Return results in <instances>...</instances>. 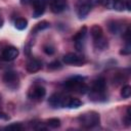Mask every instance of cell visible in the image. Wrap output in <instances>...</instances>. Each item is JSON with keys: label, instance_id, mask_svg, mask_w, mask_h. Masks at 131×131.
<instances>
[{"label": "cell", "instance_id": "cell-6", "mask_svg": "<svg viewBox=\"0 0 131 131\" xmlns=\"http://www.w3.org/2000/svg\"><path fill=\"white\" fill-rule=\"evenodd\" d=\"M87 34V28L84 26L82 27L73 37V40L75 42V46L79 51H82L84 48V42H85V37Z\"/></svg>", "mask_w": 131, "mask_h": 131}, {"label": "cell", "instance_id": "cell-2", "mask_svg": "<svg viewBox=\"0 0 131 131\" xmlns=\"http://www.w3.org/2000/svg\"><path fill=\"white\" fill-rule=\"evenodd\" d=\"M82 80L83 79H81L79 77H74V78L66 81L63 83V86H64V88H67L70 91H75L77 93L84 94V93H86L88 91L89 88Z\"/></svg>", "mask_w": 131, "mask_h": 131}, {"label": "cell", "instance_id": "cell-20", "mask_svg": "<svg viewBox=\"0 0 131 131\" xmlns=\"http://www.w3.org/2000/svg\"><path fill=\"white\" fill-rule=\"evenodd\" d=\"M47 126L52 128V129H56L60 126V120L58 118H51L49 120H47Z\"/></svg>", "mask_w": 131, "mask_h": 131}, {"label": "cell", "instance_id": "cell-7", "mask_svg": "<svg viewBox=\"0 0 131 131\" xmlns=\"http://www.w3.org/2000/svg\"><path fill=\"white\" fill-rule=\"evenodd\" d=\"M62 61L66 64H73V66H81L85 62V60L82 56H79L78 54L73 53V52H70V53H67L66 55H63Z\"/></svg>", "mask_w": 131, "mask_h": 131}, {"label": "cell", "instance_id": "cell-21", "mask_svg": "<svg viewBox=\"0 0 131 131\" xmlns=\"http://www.w3.org/2000/svg\"><path fill=\"white\" fill-rule=\"evenodd\" d=\"M5 130H9V131H21L24 130V126L20 123H12L9 124L5 127Z\"/></svg>", "mask_w": 131, "mask_h": 131}, {"label": "cell", "instance_id": "cell-8", "mask_svg": "<svg viewBox=\"0 0 131 131\" xmlns=\"http://www.w3.org/2000/svg\"><path fill=\"white\" fill-rule=\"evenodd\" d=\"M19 54V51L16 47L14 46H8L6 47L3 51H2V54H1V57L3 60L5 61H11V60H14Z\"/></svg>", "mask_w": 131, "mask_h": 131}, {"label": "cell", "instance_id": "cell-18", "mask_svg": "<svg viewBox=\"0 0 131 131\" xmlns=\"http://www.w3.org/2000/svg\"><path fill=\"white\" fill-rule=\"evenodd\" d=\"M81 105H82V101L80 99L74 98V97H70L68 100V103H67V107H70V108H77Z\"/></svg>", "mask_w": 131, "mask_h": 131}, {"label": "cell", "instance_id": "cell-23", "mask_svg": "<svg viewBox=\"0 0 131 131\" xmlns=\"http://www.w3.org/2000/svg\"><path fill=\"white\" fill-rule=\"evenodd\" d=\"M43 51H44V53H46L47 55H52V54H54L55 49H54V47L51 46V45H44V46H43Z\"/></svg>", "mask_w": 131, "mask_h": 131}, {"label": "cell", "instance_id": "cell-26", "mask_svg": "<svg viewBox=\"0 0 131 131\" xmlns=\"http://www.w3.org/2000/svg\"><path fill=\"white\" fill-rule=\"evenodd\" d=\"M125 39H126V42H127V44H129V42H130V29L128 28L127 30H126V32H125Z\"/></svg>", "mask_w": 131, "mask_h": 131}, {"label": "cell", "instance_id": "cell-28", "mask_svg": "<svg viewBox=\"0 0 131 131\" xmlns=\"http://www.w3.org/2000/svg\"><path fill=\"white\" fill-rule=\"evenodd\" d=\"M0 119H2V120H8V119H9V117H8L6 114H4V113L0 112Z\"/></svg>", "mask_w": 131, "mask_h": 131}, {"label": "cell", "instance_id": "cell-12", "mask_svg": "<svg viewBox=\"0 0 131 131\" xmlns=\"http://www.w3.org/2000/svg\"><path fill=\"white\" fill-rule=\"evenodd\" d=\"M42 69V62L39 60V59H36V58H32L30 59L27 64H26V70L28 73H31V74H34V73H37L39 72L40 70Z\"/></svg>", "mask_w": 131, "mask_h": 131}, {"label": "cell", "instance_id": "cell-1", "mask_svg": "<svg viewBox=\"0 0 131 131\" xmlns=\"http://www.w3.org/2000/svg\"><path fill=\"white\" fill-rule=\"evenodd\" d=\"M78 121L83 128L90 129L99 124L100 116L96 112H87V113L81 114L78 118Z\"/></svg>", "mask_w": 131, "mask_h": 131}, {"label": "cell", "instance_id": "cell-24", "mask_svg": "<svg viewBox=\"0 0 131 131\" xmlns=\"http://www.w3.org/2000/svg\"><path fill=\"white\" fill-rule=\"evenodd\" d=\"M124 122L127 126H129L131 124V113H130V106H128L127 108V113H126V116L124 118Z\"/></svg>", "mask_w": 131, "mask_h": 131}, {"label": "cell", "instance_id": "cell-4", "mask_svg": "<svg viewBox=\"0 0 131 131\" xmlns=\"http://www.w3.org/2000/svg\"><path fill=\"white\" fill-rule=\"evenodd\" d=\"M69 98H70V96H64V95H62L60 93H54V94H52L49 97L48 103L52 107H54V108H57V107H66Z\"/></svg>", "mask_w": 131, "mask_h": 131}, {"label": "cell", "instance_id": "cell-17", "mask_svg": "<svg viewBox=\"0 0 131 131\" xmlns=\"http://www.w3.org/2000/svg\"><path fill=\"white\" fill-rule=\"evenodd\" d=\"M107 27H108V30H110V32L112 34H119L121 32V29H122L121 28V25L118 21H116V20L110 21L108 25H107Z\"/></svg>", "mask_w": 131, "mask_h": 131}, {"label": "cell", "instance_id": "cell-22", "mask_svg": "<svg viewBox=\"0 0 131 131\" xmlns=\"http://www.w3.org/2000/svg\"><path fill=\"white\" fill-rule=\"evenodd\" d=\"M131 95V87L129 85H125L121 90V96L123 98H129Z\"/></svg>", "mask_w": 131, "mask_h": 131}, {"label": "cell", "instance_id": "cell-19", "mask_svg": "<svg viewBox=\"0 0 131 131\" xmlns=\"http://www.w3.org/2000/svg\"><path fill=\"white\" fill-rule=\"evenodd\" d=\"M14 27L19 30V31H23L25 30L27 27H28V20L26 18H17L14 23Z\"/></svg>", "mask_w": 131, "mask_h": 131}, {"label": "cell", "instance_id": "cell-27", "mask_svg": "<svg viewBox=\"0 0 131 131\" xmlns=\"http://www.w3.org/2000/svg\"><path fill=\"white\" fill-rule=\"evenodd\" d=\"M35 1H36V0H20L21 4H25V5H28V4L33 5V4L35 3Z\"/></svg>", "mask_w": 131, "mask_h": 131}, {"label": "cell", "instance_id": "cell-13", "mask_svg": "<svg viewBox=\"0 0 131 131\" xmlns=\"http://www.w3.org/2000/svg\"><path fill=\"white\" fill-rule=\"evenodd\" d=\"M90 34L92 36V39L93 40H96V39H99L103 36V31H102V28L98 25H94L91 27L90 29Z\"/></svg>", "mask_w": 131, "mask_h": 131}, {"label": "cell", "instance_id": "cell-14", "mask_svg": "<svg viewBox=\"0 0 131 131\" xmlns=\"http://www.w3.org/2000/svg\"><path fill=\"white\" fill-rule=\"evenodd\" d=\"M94 41V47L96 49H99V50H104L107 48V45H108V42H107V39L102 36L101 38L99 39H96V40H93Z\"/></svg>", "mask_w": 131, "mask_h": 131}, {"label": "cell", "instance_id": "cell-25", "mask_svg": "<svg viewBox=\"0 0 131 131\" xmlns=\"http://www.w3.org/2000/svg\"><path fill=\"white\" fill-rule=\"evenodd\" d=\"M48 68H49L50 70H56V69H60V63H59V61L54 60V61H52V62H50V63L48 64Z\"/></svg>", "mask_w": 131, "mask_h": 131}, {"label": "cell", "instance_id": "cell-29", "mask_svg": "<svg viewBox=\"0 0 131 131\" xmlns=\"http://www.w3.org/2000/svg\"><path fill=\"white\" fill-rule=\"evenodd\" d=\"M2 25H3V18L0 16V28L2 27Z\"/></svg>", "mask_w": 131, "mask_h": 131}, {"label": "cell", "instance_id": "cell-5", "mask_svg": "<svg viewBox=\"0 0 131 131\" xmlns=\"http://www.w3.org/2000/svg\"><path fill=\"white\" fill-rule=\"evenodd\" d=\"M3 82L6 86H8L11 89H15L19 84L18 76L13 71H8L3 75Z\"/></svg>", "mask_w": 131, "mask_h": 131}, {"label": "cell", "instance_id": "cell-11", "mask_svg": "<svg viewBox=\"0 0 131 131\" xmlns=\"http://www.w3.org/2000/svg\"><path fill=\"white\" fill-rule=\"evenodd\" d=\"M46 0H36L35 3L33 4L34 6V10H33V17L37 18L39 16H41L46 8Z\"/></svg>", "mask_w": 131, "mask_h": 131}, {"label": "cell", "instance_id": "cell-9", "mask_svg": "<svg viewBox=\"0 0 131 131\" xmlns=\"http://www.w3.org/2000/svg\"><path fill=\"white\" fill-rule=\"evenodd\" d=\"M29 97L33 100H36V101H39V100H42L43 97L46 95V90L43 86H34L30 92H29Z\"/></svg>", "mask_w": 131, "mask_h": 131}, {"label": "cell", "instance_id": "cell-15", "mask_svg": "<svg viewBox=\"0 0 131 131\" xmlns=\"http://www.w3.org/2000/svg\"><path fill=\"white\" fill-rule=\"evenodd\" d=\"M111 8L117 11H124L126 9V2L123 0H112Z\"/></svg>", "mask_w": 131, "mask_h": 131}, {"label": "cell", "instance_id": "cell-10", "mask_svg": "<svg viewBox=\"0 0 131 131\" xmlns=\"http://www.w3.org/2000/svg\"><path fill=\"white\" fill-rule=\"evenodd\" d=\"M49 6L53 13H60L67 7V0H49Z\"/></svg>", "mask_w": 131, "mask_h": 131}, {"label": "cell", "instance_id": "cell-3", "mask_svg": "<svg viewBox=\"0 0 131 131\" xmlns=\"http://www.w3.org/2000/svg\"><path fill=\"white\" fill-rule=\"evenodd\" d=\"M98 0H78L76 3V12L79 18H84L91 11Z\"/></svg>", "mask_w": 131, "mask_h": 131}, {"label": "cell", "instance_id": "cell-16", "mask_svg": "<svg viewBox=\"0 0 131 131\" xmlns=\"http://www.w3.org/2000/svg\"><path fill=\"white\" fill-rule=\"evenodd\" d=\"M49 27H50V24H49L48 21H46V20H42V21L38 23V24L34 27V29L32 30V33L36 34V33H38V32H40V31H43V30L48 29Z\"/></svg>", "mask_w": 131, "mask_h": 131}]
</instances>
